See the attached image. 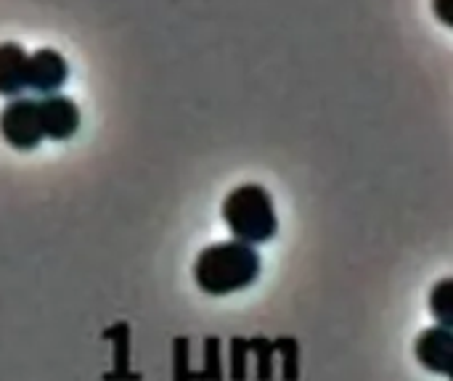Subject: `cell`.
I'll list each match as a JSON object with an SVG mask.
<instances>
[{
	"label": "cell",
	"mask_w": 453,
	"mask_h": 381,
	"mask_svg": "<svg viewBox=\"0 0 453 381\" xmlns=\"http://www.w3.org/2000/svg\"><path fill=\"white\" fill-rule=\"evenodd\" d=\"M69 77V64L56 48H37L27 61V88L40 95H53Z\"/></svg>",
	"instance_id": "4"
},
{
	"label": "cell",
	"mask_w": 453,
	"mask_h": 381,
	"mask_svg": "<svg viewBox=\"0 0 453 381\" xmlns=\"http://www.w3.org/2000/svg\"><path fill=\"white\" fill-rule=\"evenodd\" d=\"M433 11L446 27L453 29V0H433Z\"/></svg>",
	"instance_id": "10"
},
{
	"label": "cell",
	"mask_w": 453,
	"mask_h": 381,
	"mask_svg": "<svg viewBox=\"0 0 453 381\" xmlns=\"http://www.w3.org/2000/svg\"><path fill=\"white\" fill-rule=\"evenodd\" d=\"M279 350L284 355V379L297 381V377H300V350H297V342L295 339H281Z\"/></svg>",
	"instance_id": "9"
},
{
	"label": "cell",
	"mask_w": 453,
	"mask_h": 381,
	"mask_svg": "<svg viewBox=\"0 0 453 381\" xmlns=\"http://www.w3.org/2000/svg\"><path fill=\"white\" fill-rule=\"evenodd\" d=\"M223 220L244 244H265L279 231V217L271 194L257 183L236 186L223 202Z\"/></svg>",
	"instance_id": "2"
},
{
	"label": "cell",
	"mask_w": 453,
	"mask_h": 381,
	"mask_svg": "<svg viewBox=\"0 0 453 381\" xmlns=\"http://www.w3.org/2000/svg\"><path fill=\"white\" fill-rule=\"evenodd\" d=\"M414 355L422 369H427L430 374L446 377L453 361V329L441 326V324L425 329L414 342Z\"/></svg>",
	"instance_id": "5"
},
{
	"label": "cell",
	"mask_w": 453,
	"mask_h": 381,
	"mask_svg": "<svg viewBox=\"0 0 453 381\" xmlns=\"http://www.w3.org/2000/svg\"><path fill=\"white\" fill-rule=\"evenodd\" d=\"M430 313L435 324L453 329V278H443L430 289Z\"/></svg>",
	"instance_id": "8"
},
{
	"label": "cell",
	"mask_w": 453,
	"mask_h": 381,
	"mask_svg": "<svg viewBox=\"0 0 453 381\" xmlns=\"http://www.w3.org/2000/svg\"><path fill=\"white\" fill-rule=\"evenodd\" d=\"M40 117H42L45 138H53V141H66L80 127V109H77V103L69 95H61V93L42 95Z\"/></svg>",
	"instance_id": "6"
},
{
	"label": "cell",
	"mask_w": 453,
	"mask_h": 381,
	"mask_svg": "<svg viewBox=\"0 0 453 381\" xmlns=\"http://www.w3.org/2000/svg\"><path fill=\"white\" fill-rule=\"evenodd\" d=\"M260 276V255L252 244L244 241H220L207 247L196 265L194 278L202 292L212 297L234 294L252 286Z\"/></svg>",
	"instance_id": "1"
},
{
	"label": "cell",
	"mask_w": 453,
	"mask_h": 381,
	"mask_svg": "<svg viewBox=\"0 0 453 381\" xmlns=\"http://www.w3.org/2000/svg\"><path fill=\"white\" fill-rule=\"evenodd\" d=\"M27 61L29 53L19 42H0V95H21V90L27 88Z\"/></svg>",
	"instance_id": "7"
},
{
	"label": "cell",
	"mask_w": 453,
	"mask_h": 381,
	"mask_svg": "<svg viewBox=\"0 0 453 381\" xmlns=\"http://www.w3.org/2000/svg\"><path fill=\"white\" fill-rule=\"evenodd\" d=\"M0 135L19 151L35 149L42 138V117H40V101L35 98H11L0 111Z\"/></svg>",
	"instance_id": "3"
},
{
	"label": "cell",
	"mask_w": 453,
	"mask_h": 381,
	"mask_svg": "<svg viewBox=\"0 0 453 381\" xmlns=\"http://www.w3.org/2000/svg\"><path fill=\"white\" fill-rule=\"evenodd\" d=\"M446 377H449V381H453V361L451 366H449V371H446Z\"/></svg>",
	"instance_id": "11"
}]
</instances>
